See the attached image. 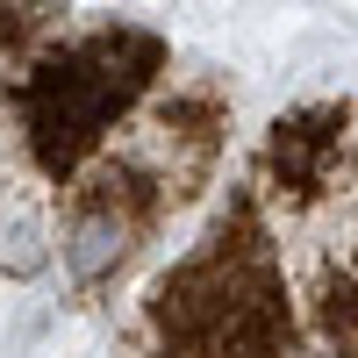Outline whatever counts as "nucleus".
I'll use <instances>...</instances> for the list:
<instances>
[{
  "instance_id": "f03ea898",
  "label": "nucleus",
  "mask_w": 358,
  "mask_h": 358,
  "mask_svg": "<svg viewBox=\"0 0 358 358\" xmlns=\"http://www.w3.org/2000/svg\"><path fill=\"white\" fill-rule=\"evenodd\" d=\"M158 65V50L143 43V36H79L65 50H36V72L22 79V129L29 143H36V158L43 172H79L86 158L108 143L115 129V115H122L136 94H143V79H151Z\"/></svg>"
},
{
  "instance_id": "20e7f679",
  "label": "nucleus",
  "mask_w": 358,
  "mask_h": 358,
  "mask_svg": "<svg viewBox=\"0 0 358 358\" xmlns=\"http://www.w3.org/2000/svg\"><path fill=\"white\" fill-rule=\"evenodd\" d=\"M344 115H294V122L273 129V187L287 201H315L337 187V165H344Z\"/></svg>"
},
{
  "instance_id": "f257e3e1",
  "label": "nucleus",
  "mask_w": 358,
  "mask_h": 358,
  "mask_svg": "<svg viewBox=\"0 0 358 358\" xmlns=\"http://www.w3.org/2000/svg\"><path fill=\"white\" fill-rule=\"evenodd\" d=\"M151 330L165 358H280L294 344L280 265L251 215L222 222L187 265L158 280Z\"/></svg>"
},
{
  "instance_id": "7ed1b4c3",
  "label": "nucleus",
  "mask_w": 358,
  "mask_h": 358,
  "mask_svg": "<svg viewBox=\"0 0 358 358\" xmlns=\"http://www.w3.org/2000/svg\"><path fill=\"white\" fill-rule=\"evenodd\" d=\"M179 201L165 179L151 172L143 151H115L101 143L94 158L72 172V194H65V222H57V258H65V280L72 287H108L122 265L136 258V244L151 236L158 208Z\"/></svg>"
},
{
  "instance_id": "39448f33",
  "label": "nucleus",
  "mask_w": 358,
  "mask_h": 358,
  "mask_svg": "<svg viewBox=\"0 0 358 358\" xmlns=\"http://www.w3.org/2000/svg\"><path fill=\"white\" fill-rule=\"evenodd\" d=\"M315 330L330 344V358H358V280H322L315 294Z\"/></svg>"
}]
</instances>
